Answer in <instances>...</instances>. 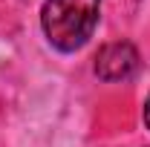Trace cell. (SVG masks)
Instances as JSON below:
<instances>
[{"label":"cell","instance_id":"cell-2","mask_svg":"<svg viewBox=\"0 0 150 147\" xmlns=\"http://www.w3.org/2000/svg\"><path fill=\"white\" fill-rule=\"evenodd\" d=\"M136 66H139V52L127 40L101 46V52L95 58V72L104 81H124L136 72Z\"/></svg>","mask_w":150,"mask_h":147},{"label":"cell","instance_id":"cell-1","mask_svg":"<svg viewBox=\"0 0 150 147\" xmlns=\"http://www.w3.org/2000/svg\"><path fill=\"white\" fill-rule=\"evenodd\" d=\"M101 0H46L43 3V32L61 52L81 49L95 32Z\"/></svg>","mask_w":150,"mask_h":147},{"label":"cell","instance_id":"cell-3","mask_svg":"<svg viewBox=\"0 0 150 147\" xmlns=\"http://www.w3.org/2000/svg\"><path fill=\"white\" fill-rule=\"evenodd\" d=\"M144 124L150 127V98H147V104H144Z\"/></svg>","mask_w":150,"mask_h":147}]
</instances>
